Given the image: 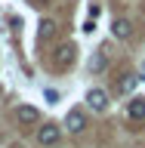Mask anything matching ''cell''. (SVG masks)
<instances>
[{
	"mask_svg": "<svg viewBox=\"0 0 145 148\" xmlns=\"http://www.w3.org/2000/svg\"><path fill=\"white\" fill-rule=\"evenodd\" d=\"M65 127L71 130V133H80L87 127V117H83V111H68V117H65Z\"/></svg>",
	"mask_w": 145,
	"mask_h": 148,
	"instance_id": "obj_6",
	"label": "cell"
},
{
	"mask_svg": "<svg viewBox=\"0 0 145 148\" xmlns=\"http://www.w3.org/2000/svg\"><path fill=\"white\" fill-rule=\"evenodd\" d=\"M142 68H145V65H142Z\"/></svg>",
	"mask_w": 145,
	"mask_h": 148,
	"instance_id": "obj_13",
	"label": "cell"
},
{
	"mask_svg": "<svg viewBox=\"0 0 145 148\" xmlns=\"http://www.w3.org/2000/svg\"><path fill=\"white\" fill-rule=\"evenodd\" d=\"M111 34L120 37V40H130V37H133V25H130L127 18H114V25H111Z\"/></svg>",
	"mask_w": 145,
	"mask_h": 148,
	"instance_id": "obj_5",
	"label": "cell"
},
{
	"mask_svg": "<svg viewBox=\"0 0 145 148\" xmlns=\"http://www.w3.org/2000/svg\"><path fill=\"white\" fill-rule=\"evenodd\" d=\"M105 65H108V59H105V56H102V53H96V56H93V59H90V71H102Z\"/></svg>",
	"mask_w": 145,
	"mask_h": 148,
	"instance_id": "obj_9",
	"label": "cell"
},
{
	"mask_svg": "<svg viewBox=\"0 0 145 148\" xmlns=\"http://www.w3.org/2000/svg\"><path fill=\"white\" fill-rule=\"evenodd\" d=\"M87 105H90V111H105L108 108V92L105 90H90L87 92Z\"/></svg>",
	"mask_w": 145,
	"mask_h": 148,
	"instance_id": "obj_3",
	"label": "cell"
},
{
	"mask_svg": "<svg viewBox=\"0 0 145 148\" xmlns=\"http://www.w3.org/2000/svg\"><path fill=\"white\" fill-rule=\"evenodd\" d=\"M127 114H130V120H145V99H142V96L130 99V105H127Z\"/></svg>",
	"mask_w": 145,
	"mask_h": 148,
	"instance_id": "obj_4",
	"label": "cell"
},
{
	"mask_svg": "<svg viewBox=\"0 0 145 148\" xmlns=\"http://www.w3.org/2000/svg\"><path fill=\"white\" fill-rule=\"evenodd\" d=\"M74 59H77V46H74V43H62V46L53 53V65L59 68V71L71 68V65H74Z\"/></svg>",
	"mask_w": 145,
	"mask_h": 148,
	"instance_id": "obj_1",
	"label": "cell"
},
{
	"mask_svg": "<svg viewBox=\"0 0 145 148\" xmlns=\"http://www.w3.org/2000/svg\"><path fill=\"white\" fill-rule=\"evenodd\" d=\"M16 117H19V123H37V120H40V111L31 108V105H22V108L16 111Z\"/></svg>",
	"mask_w": 145,
	"mask_h": 148,
	"instance_id": "obj_7",
	"label": "cell"
},
{
	"mask_svg": "<svg viewBox=\"0 0 145 148\" xmlns=\"http://www.w3.org/2000/svg\"><path fill=\"white\" fill-rule=\"evenodd\" d=\"M83 31H87V34H93V31H96V22H93V18H87V22H83Z\"/></svg>",
	"mask_w": 145,
	"mask_h": 148,
	"instance_id": "obj_12",
	"label": "cell"
},
{
	"mask_svg": "<svg viewBox=\"0 0 145 148\" xmlns=\"http://www.w3.org/2000/svg\"><path fill=\"white\" fill-rule=\"evenodd\" d=\"M59 139H62V130L56 127V123H46V127L37 130V142H40V145H56Z\"/></svg>",
	"mask_w": 145,
	"mask_h": 148,
	"instance_id": "obj_2",
	"label": "cell"
},
{
	"mask_svg": "<svg viewBox=\"0 0 145 148\" xmlns=\"http://www.w3.org/2000/svg\"><path fill=\"white\" fill-rule=\"evenodd\" d=\"M56 31V22H49V18H43V22H40V37H49Z\"/></svg>",
	"mask_w": 145,
	"mask_h": 148,
	"instance_id": "obj_10",
	"label": "cell"
},
{
	"mask_svg": "<svg viewBox=\"0 0 145 148\" xmlns=\"http://www.w3.org/2000/svg\"><path fill=\"white\" fill-rule=\"evenodd\" d=\"M43 99L53 105V102H59V90H43Z\"/></svg>",
	"mask_w": 145,
	"mask_h": 148,
	"instance_id": "obj_11",
	"label": "cell"
},
{
	"mask_svg": "<svg viewBox=\"0 0 145 148\" xmlns=\"http://www.w3.org/2000/svg\"><path fill=\"white\" fill-rule=\"evenodd\" d=\"M136 83H139L136 74H124V77L118 80V92H133V90H136Z\"/></svg>",
	"mask_w": 145,
	"mask_h": 148,
	"instance_id": "obj_8",
	"label": "cell"
}]
</instances>
